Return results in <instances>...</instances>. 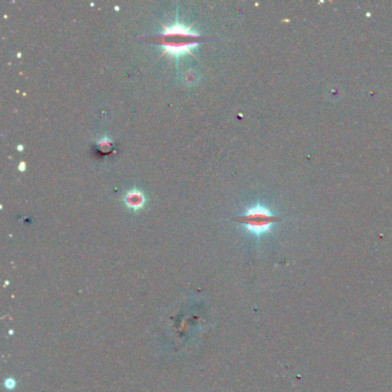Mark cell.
Here are the masks:
<instances>
[{
  "label": "cell",
  "instance_id": "obj_1",
  "mask_svg": "<svg viewBox=\"0 0 392 392\" xmlns=\"http://www.w3.org/2000/svg\"><path fill=\"white\" fill-rule=\"evenodd\" d=\"M146 41L158 45L163 55L177 60L193 53L204 42V37L192 27L175 22L170 26H162L159 34L147 36Z\"/></svg>",
  "mask_w": 392,
  "mask_h": 392
},
{
  "label": "cell",
  "instance_id": "obj_2",
  "mask_svg": "<svg viewBox=\"0 0 392 392\" xmlns=\"http://www.w3.org/2000/svg\"><path fill=\"white\" fill-rule=\"evenodd\" d=\"M282 220L281 217L275 215L267 206L262 204H255L247 209L243 215L234 218L233 221L242 223L246 227V230L255 237H261L270 233L275 223L281 222Z\"/></svg>",
  "mask_w": 392,
  "mask_h": 392
},
{
  "label": "cell",
  "instance_id": "obj_3",
  "mask_svg": "<svg viewBox=\"0 0 392 392\" xmlns=\"http://www.w3.org/2000/svg\"><path fill=\"white\" fill-rule=\"evenodd\" d=\"M123 203H125L128 209L133 210L134 212H138L145 206L146 197L141 190L134 189L127 192L125 198H123Z\"/></svg>",
  "mask_w": 392,
  "mask_h": 392
},
{
  "label": "cell",
  "instance_id": "obj_4",
  "mask_svg": "<svg viewBox=\"0 0 392 392\" xmlns=\"http://www.w3.org/2000/svg\"><path fill=\"white\" fill-rule=\"evenodd\" d=\"M97 147L102 153H109L112 150V141L109 137H103L97 142Z\"/></svg>",
  "mask_w": 392,
  "mask_h": 392
},
{
  "label": "cell",
  "instance_id": "obj_5",
  "mask_svg": "<svg viewBox=\"0 0 392 392\" xmlns=\"http://www.w3.org/2000/svg\"><path fill=\"white\" fill-rule=\"evenodd\" d=\"M15 385H17V383H15L13 378H7L5 381V386H6L7 390H13Z\"/></svg>",
  "mask_w": 392,
  "mask_h": 392
},
{
  "label": "cell",
  "instance_id": "obj_6",
  "mask_svg": "<svg viewBox=\"0 0 392 392\" xmlns=\"http://www.w3.org/2000/svg\"><path fill=\"white\" fill-rule=\"evenodd\" d=\"M25 170H26V162L25 161L20 162L19 163V171H21L22 173V171H25Z\"/></svg>",
  "mask_w": 392,
  "mask_h": 392
},
{
  "label": "cell",
  "instance_id": "obj_7",
  "mask_svg": "<svg viewBox=\"0 0 392 392\" xmlns=\"http://www.w3.org/2000/svg\"><path fill=\"white\" fill-rule=\"evenodd\" d=\"M18 150H19V151H22V150H23V146L19 145V146H18Z\"/></svg>",
  "mask_w": 392,
  "mask_h": 392
}]
</instances>
